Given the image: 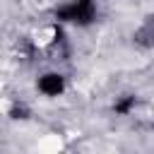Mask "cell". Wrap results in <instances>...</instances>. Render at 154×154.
<instances>
[{"label":"cell","instance_id":"obj_1","mask_svg":"<svg viewBox=\"0 0 154 154\" xmlns=\"http://www.w3.org/2000/svg\"><path fill=\"white\" fill-rule=\"evenodd\" d=\"M55 19L63 24L89 26L96 19V0H67L55 10Z\"/></svg>","mask_w":154,"mask_h":154},{"label":"cell","instance_id":"obj_2","mask_svg":"<svg viewBox=\"0 0 154 154\" xmlns=\"http://www.w3.org/2000/svg\"><path fill=\"white\" fill-rule=\"evenodd\" d=\"M36 89L48 96V99H55L65 91V77L60 72H43L38 79H36Z\"/></svg>","mask_w":154,"mask_h":154},{"label":"cell","instance_id":"obj_3","mask_svg":"<svg viewBox=\"0 0 154 154\" xmlns=\"http://www.w3.org/2000/svg\"><path fill=\"white\" fill-rule=\"evenodd\" d=\"M135 103H137L135 96H132V94H125V96H118V99H116L113 111H116V116H128V113H132Z\"/></svg>","mask_w":154,"mask_h":154},{"label":"cell","instance_id":"obj_4","mask_svg":"<svg viewBox=\"0 0 154 154\" xmlns=\"http://www.w3.org/2000/svg\"><path fill=\"white\" fill-rule=\"evenodd\" d=\"M12 118H26V108L24 106H14L12 108Z\"/></svg>","mask_w":154,"mask_h":154}]
</instances>
